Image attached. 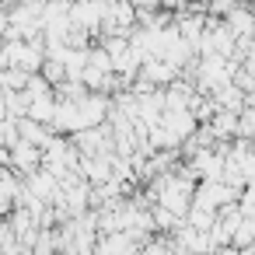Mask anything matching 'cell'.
<instances>
[{"instance_id":"cell-1","label":"cell","mask_w":255,"mask_h":255,"mask_svg":"<svg viewBox=\"0 0 255 255\" xmlns=\"http://www.w3.org/2000/svg\"><path fill=\"white\" fill-rule=\"evenodd\" d=\"M46 164V150L42 147H35V143H28V140H18L14 147H11V168L18 171V175H35L39 168Z\"/></svg>"},{"instance_id":"cell-2","label":"cell","mask_w":255,"mask_h":255,"mask_svg":"<svg viewBox=\"0 0 255 255\" xmlns=\"http://www.w3.org/2000/svg\"><path fill=\"white\" fill-rule=\"evenodd\" d=\"M28 81H32V74L21 67H0V88L4 91H25Z\"/></svg>"},{"instance_id":"cell-3","label":"cell","mask_w":255,"mask_h":255,"mask_svg":"<svg viewBox=\"0 0 255 255\" xmlns=\"http://www.w3.org/2000/svg\"><path fill=\"white\" fill-rule=\"evenodd\" d=\"M39 74L56 88V84H63V81H67V63H63L60 56H46V63H42V70H39Z\"/></svg>"}]
</instances>
